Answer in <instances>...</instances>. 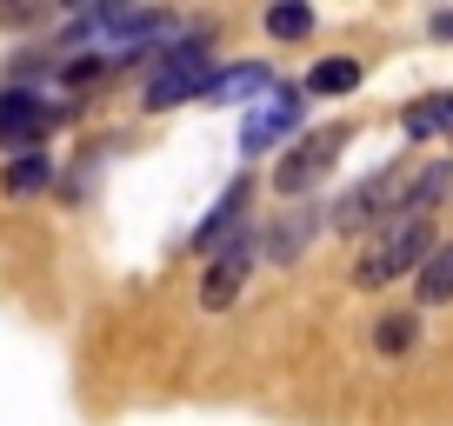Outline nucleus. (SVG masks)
<instances>
[{
	"label": "nucleus",
	"mask_w": 453,
	"mask_h": 426,
	"mask_svg": "<svg viewBox=\"0 0 453 426\" xmlns=\"http://www.w3.org/2000/svg\"><path fill=\"white\" fill-rule=\"evenodd\" d=\"M407 186H413V160H394V167L367 173L360 186H347V194L326 207V220H334V233H360V227H373V220L394 227L400 207H407Z\"/></svg>",
	"instance_id": "1"
},
{
	"label": "nucleus",
	"mask_w": 453,
	"mask_h": 426,
	"mask_svg": "<svg viewBox=\"0 0 453 426\" xmlns=\"http://www.w3.org/2000/svg\"><path fill=\"white\" fill-rule=\"evenodd\" d=\"M426 254H434V227H426V220H394V227L367 247V260L354 267V280L360 286H387V280H400V273H420Z\"/></svg>",
	"instance_id": "2"
},
{
	"label": "nucleus",
	"mask_w": 453,
	"mask_h": 426,
	"mask_svg": "<svg viewBox=\"0 0 453 426\" xmlns=\"http://www.w3.org/2000/svg\"><path fill=\"white\" fill-rule=\"evenodd\" d=\"M207 87H213V73H207V41H187V47H173V54L160 60V73L147 80V107H180V100L207 94Z\"/></svg>",
	"instance_id": "3"
},
{
	"label": "nucleus",
	"mask_w": 453,
	"mask_h": 426,
	"mask_svg": "<svg viewBox=\"0 0 453 426\" xmlns=\"http://www.w3.org/2000/svg\"><path fill=\"white\" fill-rule=\"evenodd\" d=\"M340 147H347V127H313L300 147H287V154H280V167H273V186H280V194H307V186L320 180L326 167H334Z\"/></svg>",
	"instance_id": "4"
},
{
	"label": "nucleus",
	"mask_w": 453,
	"mask_h": 426,
	"mask_svg": "<svg viewBox=\"0 0 453 426\" xmlns=\"http://www.w3.org/2000/svg\"><path fill=\"white\" fill-rule=\"evenodd\" d=\"M60 120H67V107H47V100L27 94V87H20V94H0V141L20 147V154H34Z\"/></svg>",
	"instance_id": "5"
},
{
	"label": "nucleus",
	"mask_w": 453,
	"mask_h": 426,
	"mask_svg": "<svg viewBox=\"0 0 453 426\" xmlns=\"http://www.w3.org/2000/svg\"><path fill=\"white\" fill-rule=\"evenodd\" d=\"M247 267H254V240H247V233H234V240H226V254H213L207 280H200V307H207V313L234 307V293H241Z\"/></svg>",
	"instance_id": "6"
},
{
	"label": "nucleus",
	"mask_w": 453,
	"mask_h": 426,
	"mask_svg": "<svg viewBox=\"0 0 453 426\" xmlns=\"http://www.w3.org/2000/svg\"><path fill=\"white\" fill-rule=\"evenodd\" d=\"M294 127H300V94H294V87H280V94H273L267 107L241 127V147H247V154H267V147L280 141V133H294Z\"/></svg>",
	"instance_id": "7"
},
{
	"label": "nucleus",
	"mask_w": 453,
	"mask_h": 426,
	"mask_svg": "<svg viewBox=\"0 0 453 426\" xmlns=\"http://www.w3.org/2000/svg\"><path fill=\"white\" fill-rule=\"evenodd\" d=\"M313 233H320V213H313V207H294V213H280V220L267 227L260 254L287 267V260H300V254H307V240H313Z\"/></svg>",
	"instance_id": "8"
},
{
	"label": "nucleus",
	"mask_w": 453,
	"mask_h": 426,
	"mask_svg": "<svg viewBox=\"0 0 453 426\" xmlns=\"http://www.w3.org/2000/svg\"><path fill=\"white\" fill-rule=\"evenodd\" d=\"M447 194H453V160H420V167H413V186H407L400 220H426Z\"/></svg>",
	"instance_id": "9"
},
{
	"label": "nucleus",
	"mask_w": 453,
	"mask_h": 426,
	"mask_svg": "<svg viewBox=\"0 0 453 426\" xmlns=\"http://www.w3.org/2000/svg\"><path fill=\"white\" fill-rule=\"evenodd\" d=\"M413 286H420V300H426V307H447V300H453V240H447V247H434V254L420 260Z\"/></svg>",
	"instance_id": "10"
},
{
	"label": "nucleus",
	"mask_w": 453,
	"mask_h": 426,
	"mask_svg": "<svg viewBox=\"0 0 453 426\" xmlns=\"http://www.w3.org/2000/svg\"><path fill=\"white\" fill-rule=\"evenodd\" d=\"M241 213H247V180H234L220 194V207H213V220L200 227V247H220V240H234L241 233Z\"/></svg>",
	"instance_id": "11"
},
{
	"label": "nucleus",
	"mask_w": 453,
	"mask_h": 426,
	"mask_svg": "<svg viewBox=\"0 0 453 426\" xmlns=\"http://www.w3.org/2000/svg\"><path fill=\"white\" fill-rule=\"evenodd\" d=\"M267 87H273V73H267V67H234V73H220V80L207 87V100H220V107H241V100L267 94Z\"/></svg>",
	"instance_id": "12"
},
{
	"label": "nucleus",
	"mask_w": 453,
	"mask_h": 426,
	"mask_svg": "<svg viewBox=\"0 0 453 426\" xmlns=\"http://www.w3.org/2000/svg\"><path fill=\"white\" fill-rule=\"evenodd\" d=\"M0 186H7V194H41L47 186V154H14L7 173H0Z\"/></svg>",
	"instance_id": "13"
},
{
	"label": "nucleus",
	"mask_w": 453,
	"mask_h": 426,
	"mask_svg": "<svg viewBox=\"0 0 453 426\" xmlns=\"http://www.w3.org/2000/svg\"><path fill=\"white\" fill-rule=\"evenodd\" d=\"M307 87H313V94H354V87H360V60H320Z\"/></svg>",
	"instance_id": "14"
},
{
	"label": "nucleus",
	"mask_w": 453,
	"mask_h": 426,
	"mask_svg": "<svg viewBox=\"0 0 453 426\" xmlns=\"http://www.w3.org/2000/svg\"><path fill=\"white\" fill-rule=\"evenodd\" d=\"M267 34H273V41H307L313 14H307V7H294V0H287V7H267Z\"/></svg>",
	"instance_id": "15"
},
{
	"label": "nucleus",
	"mask_w": 453,
	"mask_h": 426,
	"mask_svg": "<svg viewBox=\"0 0 453 426\" xmlns=\"http://www.w3.org/2000/svg\"><path fill=\"white\" fill-rule=\"evenodd\" d=\"M440 127H453V94H447V100H420V107L407 114V133H413V141H426V133H440Z\"/></svg>",
	"instance_id": "16"
},
{
	"label": "nucleus",
	"mask_w": 453,
	"mask_h": 426,
	"mask_svg": "<svg viewBox=\"0 0 453 426\" xmlns=\"http://www.w3.org/2000/svg\"><path fill=\"white\" fill-rule=\"evenodd\" d=\"M373 346H380V354H407L413 346V313H387L380 327H373Z\"/></svg>",
	"instance_id": "17"
},
{
	"label": "nucleus",
	"mask_w": 453,
	"mask_h": 426,
	"mask_svg": "<svg viewBox=\"0 0 453 426\" xmlns=\"http://www.w3.org/2000/svg\"><path fill=\"white\" fill-rule=\"evenodd\" d=\"M434 34H440V41H453V14H434Z\"/></svg>",
	"instance_id": "18"
}]
</instances>
